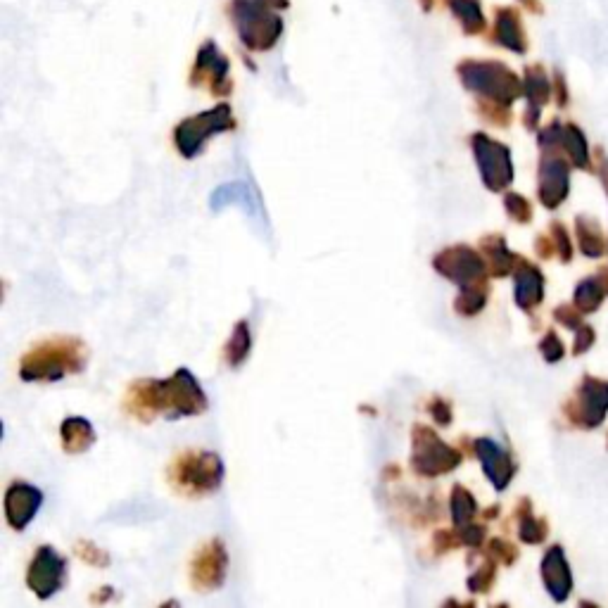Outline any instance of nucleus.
<instances>
[{"label":"nucleus","instance_id":"f257e3e1","mask_svg":"<svg viewBox=\"0 0 608 608\" xmlns=\"http://www.w3.org/2000/svg\"><path fill=\"white\" fill-rule=\"evenodd\" d=\"M126 411L138 421H150L157 414L171 421L183 416H198L207 411V395L188 369H179L164 380H138L126 395Z\"/></svg>","mask_w":608,"mask_h":608},{"label":"nucleus","instance_id":"f03ea898","mask_svg":"<svg viewBox=\"0 0 608 608\" xmlns=\"http://www.w3.org/2000/svg\"><path fill=\"white\" fill-rule=\"evenodd\" d=\"M437 274L459 285L454 309L461 316H475L487 304V264L485 259L468 245H454L437 252L433 259Z\"/></svg>","mask_w":608,"mask_h":608},{"label":"nucleus","instance_id":"7ed1b4c3","mask_svg":"<svg viewBox=\"0 0 608 608\" xmlns=\"http://www.w3.org/2000/svg\"><path fill=\"white\" fill-rule=\"evenodd\" d=\"M88 352L84 342L76 338H57L36 345L22 357L19 376L27 383H55L69 373L86 369Z\"/></svg>","mask_w":608,"mask_h":608},{"label":"nucleus","instance_id":"20e7f679","mask_svg":"<svg viewBox=\"0 0 608 608\" xmlns=\"http://www.w3.org/2000/svg\"><path fill=\"white\" fill-rule=\"evenodd\" d=\"M226 12L240 43L250 53H266L281 41L285 29L283 17L269 5L259 0H228Z\"/></svg>","mask_w":608,"mask_h":608},{"label":"nucleus","instance_id":"39448f33","mask_svg":"<svg viewBox=\"0 0 608 608\" xmlns=\"http://www.w3.org/2000/svg\"><path fill=\"white\" fill-rule=\"evenodd\" d=\"M466 91L480 95L483 103H497L509 107L523 93L518 76L502 62L490 60H464L456 67Z\"/></svg>","mask_w":608,"mask_h":608},{"label":"nucleus","instance_id":"423d86ee","mask_svg":"<svg viewBox=\"0 0 608 608\" xmlns=\"http://www.w3.org/2000/svg\"><path fill=\"white\" fill-rule=\"evenodd\" d=\"M169 480L188 497H202L224 483V464L214 452L179 454L169 468Z\"/></svg>","mask_w":608,"mask_h":608},{"label":"nucleus","instance_id":"0eeeda50","mask_svg":"<svg viewBox=\"0 0 608 608\" xmlns=\"http://www.w3.org/2000/svg\"><path fill=\"white\" fill-rule=\"evenodd\" d=\"M236 129V119H233V110L228 103L214 105L212 110H205L193 117H186L183 122L174 129V143L176 150L181 152V157L193 160L200 155V150L205 148L209 138L219 136V133Z\"/></svg>","mask_w":608,"mask_h":608},{"label":"nucleus","instance_id":"6e6552de","mask_svg":"<svg viewBox=\"0 0 608 608\" xmlns=\"http://www.w3.org/2000/svg\"><path fill=\"white\" fill-rule=\"evenodd\" d=\"M461 466V452L447 445L433 428L414 426L411 430V468L421 478H440Z\"/></svg>","mask_w":608,"mask_h":608},{"label":"nucleus","instance_id":"1a4fd4ad","mask_svg":"<svg viewBox=\"0 0 608 608\" xmlns=\"http://www.w3.org/2000/svg\"><path fill=\"white\" fill-rule=\"evenodd\" d=\"M471 148L485 186L494 190V193L509 188V183L513 181V164H511L509 148L499 141H492V138L485 136V133H473Z\"/></svg>","mask_w":608,"mask_h":608},{"label":"nucleus","instance_id":"9d476101","mask_svg":"<svg viewBox=\"0 0 608 608\" xmlns=\"http://www.w3.org/2000/svg\"><path fill=\"white\" fill-rule=\"evenodd\" d=\"M190 84L195 88H207L212 95H231V60L221 53L217 41H205L195 55L193 72H190Z\"/></svg>","mask_w":608,"mask_h":608},{"label":"nucleus","instance_id":"9b49d317","mask_svg":"<svg viewBox=\"0 0 608 608\" xmlns=\"http://www.w3.org/2000/svg\"><path fill=\"white\" fill-rule=\"evenodd\" d=\"M67 575V563L60 554L48 544L36 549L34 561H31L27 573V585L38 599H50L55 592H60L62 582Z\"/></svg>","mask_w":608,"mask_h":608},{"label":"nucleus","instance_id":"f8f14e48","mask_svg":"<svg viewBox=\"0 0 608 608\" xmlns=\"http://www.w3.org/2000/svg\"><path fill=\"white\" fill-rule=\"evenodd\" d=\"M228 551L221 540H209L205 547L198 549L193 563H190V582L200 592L219 589L226 580Z\"/></svg>","mask_w":608,"mask_h":608},{"label":"nucleus","instance_id":"ddd939ff","mask_svg":"<svg viewBox=\"0 0 608 608\" xmlns=\"http://www.w3.org/2000/svg\"><path fill=\"white\" fill-rule=\"evenodd\" d=\"M43 504V492L29 483H12L5 492V518L10 528L22 532L34 521Z\"/></svg>","mask_w":608,"mask_h":608},{"label":"nucleus","instance_id":"4468645a","mask_svg":"<svg viewBox=\"0 0 608 608\" xmlns=\"http://www.w3.org/2000/svg\"><path fill=\"white\" fill-rule=\"evenodd\" d=\"M475 456L480 459V464H483V471L487 475V480H490L492 487L497 492H504L506 487H509L513 471H516V466H513L511 456L504 452L502 447L497 445V442L485 440V437H480V440L473 442Z\"/></svg>","mask_w":608,"mask_h":608},{"label":"nucleus","instance_id":"2eb2a0df","mask_svg":"<svg viewBox=\"0 0 608 608\" xmlns=\"http://www.w3.org/2000/svg\"><path fill=\"white\" fill-rule=\"evenodd\" d=\"M568 193V164L556 155H544L540 167V200L544 207H559Z\"/></svg>","mask_w":608,"mask_h":608},{"label":"nucleus","instance_id":"dca6fc26","mask_svg":"<svg viewBox=\"0 0 608 608\" xmlns=\"http://www.w3.org/2000/svg\"><path fill=\"white\" fill-rule=\"evenodd\" d=\"M542 578L547 585L549 594L556 601H563L568 597L570 587H573V578H570L568 563L563 559V551L559 547L549 549L547 556L542 561Z\"/></svg>","mask_w":608,"mask_h":608},{"label":"nucleus","instance_id":"f3484780","mask_svg":"<svg viewBox=\"0 0 608 608\" xmlns=\"http://www.w3.org/2000/svg\"><path fill=\"white\" fill-rule=\"evenodd\" d=\"M608 409V385L587 378L580 390V421L585 426H597L604 421Z\"/></svg>","mask_w":608,"mask_h":608},{"label":"nucleus","instance_id":"a211bd4d","mask_svg":"<svg viewBox=\"0 0 608 608\" xmlns=\"http://www.w3.org/2000/svg\"><path fill=\"white\" fill-rule=\"evenodd\" d=\"M516 304L521 309H535L537 304L542 302L544 297V278L540 274V269L528 262H521V266H516Z\"/></svg>","mask_w":608,"mask_h":608},{"label":"nucleus","instance_id":"6ab92c4d","mask_svg":"<svg viewBox=\"0 0 608 608\" xmlns=\"http://www.w3.org/2000/svg\"><path fill=\"white\" fill-rule=\"evenodd\" d=\"M492 41L499 46L513 50V53H525V36H523V24L518 12L509 8H499L497 19H494V31Z\"/></svg>","mask_w":608,"mask_h":608},{"label":"nucleus","instance_id":"aec40b11","mask_svg":"<svg viewBox=\"0 0 608 608\" xmlns=\"http://www.w3.org/2000/svg\"><path fill=\"white\" fill-rule=\"evenodd\" d=\"M60 437L67 454H84L95 442V430L84 416H69L62 421Z\"/></svg>","mask_w":608,"mask_h":608},{"label":"nucleus","instance_id":"412c9836","mask_svg":"<svg viewBox=\"0 0 608 608\" xmlns=\"http://www.w3.org/2000/svg\"><path fill=\"white\" fill-rule=\"evenodd\" d=\"M480 247H483L485 257H487V269H490V274L494 278H502V276H509L513 269H516L518 257L511 255L509 247H506L504 238L502 236H487L483 238V243H480Z\"/></svg>","mask_w":608,"mask_h":608},{"label":"nucleus","instance_id":"4be33fe9","mask_svg":"<svg viewBox=\"0 0 608 608\" xmlns=\"http://www.w3.org/2000/svg\"><path fill=\"white\" fill-rule=\"evenodd\" d=\"M445 5L449 8V12L459 19L461 29H464L466 36L483 34L485 12L480 0H445Z\"/></svg>","mask_w":608,"mask_h":608},{"label":"nucleus","instance_id":"5701e85b","mask_svg":"<svg viewBox=\"0 0 608 608\" xmlns=\"http://www.w3.org/2000/svg\"><path fill=\"white\" fill-rule=\"evenodd\" d=\"M449 509H452V521L456 528H466L475 521L478 516V502L473 499V494L466 490L464 485L452 487V497H449Z\"/></svg>","mask_w":608,"mask_h":608},{"label":"nucleus","instance_id":"b1692460","mask_svg":"<svg viewBox=\"0 0 608 608\" xmlns=\"http://www.w3.org/2000/svg\"><path fill=\"white\" fill-rule=\"evenodd\" d=\"M250 350H252L250 326H247V321H238L236 328H233L231 338H228V342H226V350H224L226 364L233 366V369H238V366L243 364L247 357H250Z\"/></svg>","mask_w":608,"mask_h":608},{"label":"nucleus","instance_id":"393cba45","mask_svg":"<svg viewBox=\"0 0 608 608\" xmlns=\"http://www.w3.org/2000/svg\"><path fill=\"white\" fill-rule=\"evenodd\" d=\"M525 95H528V103H530L528 126L532 129V126L537 124V114H540V107L549 95L547 79H544V74L537 67L528 69V76H525Z\"/></svg>","mask_w":608,"mask_h":608},{"label":"nucleus","instance_id":"a878e982","mask_svg":"<svg viewBox=\"0 0 608 608\" xmlns=\"http://www.w3.org/2000/svg\"><path fill=\"white\" fill-rule=\"evenodd\" d=\"M240 202L245 209H250V212H255V202H252L250 188L245 186V183H228V186H221L212 193V198H209V205H212L214 212H219L221 207L226 205H236Z\"/></svg>","mask_w":608,"mask_h":608},{"label":"nucleus","instance_id":"bb28decb","mask_svg":"<svg viewBox=\"0 0 608 608\" xmlns=\"http://www.w3.org/2000/svg\"><path fill=\"white\" fill-rule=\"evenodd\" d=\"M601 302V283L594 281V278H587L585 283H580L578 293H575V304L582 312H592L597 309Z\"/></svg>","mask_w":608,"mask_h":608},{"label":"nucleus","instance_id":"cd10ccee","mask_svg":"<svg viewBox=\"0 0 608 608\" xmlns=\"http://www.w3.org/2000/svg\"><path fill=\"white\" fill-rule=\"evenodd\" d=\"M494 578H497V563H494V559L490 556V559L475 570L471 578H468V589H471V592H487V589L492 587Z\"/></svg>","mask_w":608,"mask_h":608},{"label":"nucleus","instance_id":"c85d7f7f","mask_svg":"<svg viewBox=\"0 0 608 608\" xmlns=\"http://www.w3.org/2000/svg\"><path fill=\"white\" fill-rule=\"evenodd\" d=\"M589 224H592L589 219L578 221L580 247H582V252H585V255L597 257V255H601V236H599V231H594V226H589Z\"/></svg>","mask_w":608,"mask_h":608},{"label":"nucleus","instance_id":"c756f323","mask_svg":"<svg viewBox=\"0 0 608 608\" xmlns=\"http://www.w3.org/2000/svg\"><path fill=\"white\" fill-rule=\"evenodd\" d=\"M504 205H506V212H509V217H511L513 221H518V224H528V221L532 219L530 202L525 200L523 195L509 193V195H506Z\"/></svg>","mask_w":608,"mask_h":608},{"label":"nucleus","instance_id":"7c9ffc66","mask_svg":"<svg viewBox=\"0 0 608 608\" xmlns=\"http://www.w3.org/2000/svg\"><path fill=\"white\" fill-rule=\"evenodd\" d=\"M521 540L528 542V544H540L544 540V523L537 521L535 516H530V513H525V516L521 518Z\"/></svg>","mask_w":608,"mask_h":608},{"label":"nucleus","instance_id":"2f4dec72","mask_svg":"<svg viewBox=\"0 0 608 608\" xmlns=\"http://www.w3.org/2000/svg\"><path fill=\"white\" fill-rule=\"evenodd\" d=\"M76 554H79L81 559L88 561V563H95V566H107V563H110V556H107L103 549H98L91 542H79V547H76Z\"/></svg>","mask_w":608,"mask_h":608},{"label":"nucleus","instance_id":"473e14b6","mask_svg":"<svg viewBox=\"0 0 608 608\" xmlns=\"http://www.w3.org/2000/svg\"><path fill=\"white\" fill-rule=\"evenodd\" d=\"M428 411H430V416H433L435 421L440 423V426H445V428H447L449 423H452V407H449V402H447V399L435 397L433 402H430Z\"/></svg>","mask_w":608,"mask_h":608},{"label":"nucleus","instance_id":"72a5a7b5","mask_svg":"<svg viewBox=\"0 0 608 608\" xmlns=\"http://www.w3.org/2000/svg\"><path fill=\"white\" fill-rule=\"evenodd\" d=\"M459 537H461V542L466 544V547L478 549L485 540V528H483V525H473L471 523V525H466V528L459 530Z\"/></svg>","mask_w":608,"mask_h":608},{"label":"nucleus","instance_id":"f704fd0d","mask_svg":"<svg viewBox=\"0 0 608 608\" xmlns=\"http://www.w3.org/2000/svg\"><path fill=\"white\" fill-rule=\"evenodd\" d=\"M490 556H492V559H502L504 563H513L518 559V551H516V547H511L509 542L492 540L490 542Z\"/></svg>","mask_w":608,"mask_h":608},{"label":"nucleus","instance_id":"c9c22d12","mask_svg":"<svg viewBox=\"0 0 608 608\" xmlns=\"http://www.w3.org/2000/svg\"><path fill=\"white\" fill-rule=\"evenodd\" d=\"M540 350L544 354V359L551 361V364L563 357V345L559 342V338H556V333H547V338L542 340Z\"/></svg>","mask_w":608,"mask_h":608},{"label":"nucleus","instance_id":"e433bc0d","mask_svg":"<svg viewBox=\"0 0 608 608\" xmlns=\"http://www.w3.org/2000/svg\"><path fill=\"white\" fill-rule=\"evenodd\" d=\"M592 340H594V333H592V328H587V326H580V335H578V342H575V354H580V352H585L589 345H592Z\"/></svg>","mask_w":608,"mask_h":608},{"label":"nucleus","instance_id":"4c0bfd02","mask_svg":"<svg viewBox=\"0 0 608 608\" xmlns=\"http://www.w3.org/2000/svg\"><path fill=\"white\" fill-rule=\"evenodd\" d=\"M556 316H559V319L566 323V326H570V328H578L580 326V316L573 312V309L570 307H563V309H559V312H556Z\"/></svg>","mask_w":608,"mask_h":608},{"label":"nucleus","instance_id":"58836bf2","mask_svg":"<svg viewBox=\"0 0 608 608\" xmlns=\"http://www.w3.org/2000/svg\"><path fill=\"white\" fill-rule=\"evenodd\" d=\"M259 3L269 5V8H274V10H278V12L290 8V0H259Z\"/></svg>","mask_w":608,"mask_h":608},{"label":"nucleus","instance_id":"ea45409f","mask_svg":"<svg viewBox=\"0 0 608 608\" xmlns=\"http://www.w3.org/2000/svg\"><path fill=\"white\" fill-rule=\"evenodd\" d=\"M433 3H435V0H421L423 12H430V10H433Z\"/></svg>","mask_w":608,"mask_h":608},{"label":"nucleus","instance_id":"a19ab883","mask_svg":"<svg viewBox=\"0 0 608 608\" xmlns=\"http://www.w3.org/2000/svg\"><path fill=\"white\" fill-rule=\"evenodd\" d=\"M601 176H604V183H606V188H608V162H606L604 171H601Z\"/></svg>","mask_w":608,"mask_h":608}]
</instances>
